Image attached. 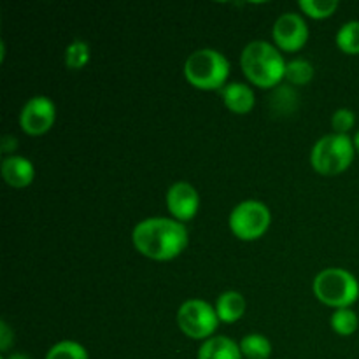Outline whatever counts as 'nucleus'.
Segmentation results:
<instances>
[{
  "mask_svg": "<svg viewBox=\"0 0 359 359\" xmlns=\"http://www.w3.org/2000/svg\"><path fill=\"white\" fill-rule=\"evenodd\" d=\"M216 312L219 321L235 323L244 316L245 300L238 291H224L216 302Z\"/></svg>",
  "mask_w": 359,
  "mask_h": 359,
  "instance_id": "obj_14",
  "label": "nucleus"
},
{
  "mask_svg": "<svg viewBox=\"0 0 359 359\" xmlns=\"http://www.w3.org/2000/svg\"><path fill=\"white\" fill-rule=\"evenodd\" d=\"M177 325L184 335L195 340H209L219 325L216 307L203 300H188L179 307Z\"/></svg>",
  "mask_w": 359,
  "mask_h": 359,
  "instance_id": "obj_6",
  "label": "nucleus"
},
{
  "mask_svg": "<svg viewBox=\"0 0 359 359\" xmlns=\"http://www.w3.org/2000/svg\"><path fill=\"white\" fill-rule=\"evenodd\" d=\"M353 142H354V147H356V151L359 153V132H356V135H354Z\"/></svg>",
  "mask_w": 359,
  "mask_h": 359,
  "instance_id": "obj_26",
  "label": "nucleus"
},
{
  "mask_svg": "<svg viewBox=\"0 0 359 359\" xmlns=\"http://www.w3.org/2000/svg\"><path fill=\"white\" fill-rule=\"evenodd\" d=\"M241 353L248 359H269L272 354V344L262 333H249L241 340Z\"/></svg>",
  "mask_w": 359,
  "mask_h": 359,
  "instance_id": "obj_15",
  "label": "nucleus"
},
{
  "mask_svg": "<svg viewBox=\"0 0 359 359\" xmlns=\"http://www.w3.org/2000/svg\"><path fill=\"white\" fill-rule=\"evenodd\" d=\"M273 41L284 51H298L309 39V28L304 18L294 13H284L273 23Z\"/></svg>",
  "mask_w": 359,
  "mask_h": 359,
  "instance_id": "obj_9",
  "label": "nucleus"
},
{
  "mask_svg": "<svg viewBox=\"0 0 359 359\" xmlns=\"http://www.w3.org/2000/svg\"><path fill=\"white\" fill-rule=\"evenodd\" d=\"M0 359H6V356H2V358H0Z\"/></svg>",
  "mask_w": 359,
  "mask_h": 359,
  "instance_id": "obj_27",
  "label": "nucleus"
},
{
  "mask_svg": "<svg viewBox=\"0 0 359 359\" xmlns=\"http://www.w3.org/2000/svg\"><path fill=\"white\" fill-rule=\"evenodd\" d=\"M354 123H356V116H354V112L351 111V109L342 107V109H337V111L333 112L332 126L333 130H335V133L347 135V132L353 128Z\"/></svg>",
  "mask_w": 359,
  "mask_h": 359,
  "instance_id": "obj_22",
  "label": "nucleus"
},
{
  "mask_svg": "<svg viewBox=\"0 0 359 359\" xmlns=\"http://www.w3.org/2000/svg\"><path fill=\"white\" fill-rule=\"evenodd\" d=\"M56 118L55 102L44 95L32 97L23 105L20 114V123L23 132L28 135H42L53 126Z\"/></svg>",
  "mask_w": 359,
  "mask_h": 359,
  "instance_id": "obj_8",
  "label": "nucleus"
},
{
  "mask_svg": "<svg viewBox=\"0 0 359 359\" xmlns=\"http://www.w3.org/2000/svg\"><path fill=\"white\" fill-rule=\"evenodd\" d=\"M298 6L311 18L321 20V18L332 16L339 7V2L337 0H302Z\"/></svg>",
  "mask_w": 359,
  "mask_h": 359,
  "instance_id": "obj_21",
  "label": "nucleus"
},
{
  "mask_svg": "<svg viewBox=\"0 0 359 359\" xmlns=\"http://www.w3.org/2000/svg\"><path fill=\"white\" fill-rule=\"evenodd\" d=\"M269 207L258 200H245L233 207L230 214V228L242 241H255L262 237L270 226Z\"/></svg>",
  "mask_w": 359,
  "mask_h": 359,
  "instance_id": "obj_7",
  "label": "nucleus"
},
{
  "mask_svg": "<svg viewBox=\"0 0 359 359\" xmlns=\"http://www.w3.org/2000/svg\"><path fill=\"white\" fill-rule=\"evenodd\" d=\"M6 359H32V358L27 356V354H23V353H13V354H9Z\"/></svg>",
  "mask_w": 359,
  "mask_h": 359,
  "instance_id": "obj_25",
  "label": "nucleus"
},
{
  "mask_svg": "<svg viewBox=\"0 0 359 359\" xmlns=\"http://www.w3.org/2000/svg\"><path fill=\"white\" fill-rule=\"evenodd\" d=\"M241 65L248 79L259 88H273L286 76V62L279 49L266 41H252L244 48Z\"/></svg>",
  "mask_w": 359,
  "mask_h": 359,
  "instance_id": "obj_2",
  "label": "nucleus"
},
{
  "mask_svg": "<svg viewBox=\"0 0 359 359\" xmlns=\"http://www.w3.org/2000/svg\"><path fill=\"white\" fill-rule=\"evenodd\" d=\"M11 344H13V333H11L7 323L2 321L0 323V351H2V353L9 351Z\"/></svg>",
  "mask_w": 359,
  "mask_h": 359,
  "instance_id": "obj_23",
  "label": "nucleus"
},
{
  "mask_svg": "<svg viewBox=\"0 0 359 359\" xmlns=\"http://www.w3.org/2000/svg\"><path fill=\"white\" fill-rule=\"evenodd\" d=\"M314 293L330 307L346 309L359 298V283L347 270L325 269L316 276Z\"/></svg>",
  "mask_w": 359,
  "mask_h": 359,
  "instance_id": "obj_5",
  "label": "nucleus"
},
{
  "mask_svg": "<svg viewBox=\"0 0 359 359\" xmlns=\"http://www.w3.org/2000/svg\"><path fill=\"white\" fill-rule=\"evenodd\" d=\"M337 46L342 49L344 53L349 55H358L359 53V21H347L337 32Z\"/></svg>",
  "mask_w": 359,
  "mask_h": 359,
  "instance_id": "obj_16",
  "label": "nucleus"
},
{
  "mask_svg": "<svg viewBox=\"0 0 359 359\" xmlns=\"http://www.w3.org/2000/svg\"><path fill=\"white\" fill-rule=\"evenodd\" d=\"M0 144H2V153L9 154L11 151L16 149L18 142H16V137L13 135H4L2 140H0Z\"/></svg>",
  "mask_w": 359,
  "mask_h": 359,
  "instance_id": "obj_24",
  "label": "nucleus"
},
{
  "mask_svg": "<svg viewBox=\"0 0 359 359\" xmlns=\"http://www.w3.org/2000/svg\"><path fill=\"white\" fill-rule=\"evenodd\" d=\"M359 319L358 314L353 311V309H337L332 314V328L333 332H337L339 335H353L358 330Z\"/></svg>",
  "mask_w": 359,
  "mask_h": 359,
  "instance_id": "obj_17",
  "label": "nucleus"
},
{
  "mask_svg": "<svg viewBox=\"0 0 359 359\" xmlns=\"http://www.w3.org/2000/svg\"><path fill=\"white\" fill-rule=\"evenodd\" d=\"M224 105L237 114H245L255 107V91L244 83H230L221 88Z\"/></svg>",
  "mask_w": 359,
  "mask_h": 359,
  "instance_id": "obj_12",
  "label": "nucleus"
},
{
  "mask_svg": "<svg viewBox=\"0 0 359 359\" xmlns=\"http://www.w3.org/2000/svg\"><path fill=\"white\" fill-rule=\"evenodd\" d=\"M35 175V168L30 160L18 154L6 156L2 161V177L13 188H27L32 184Z\"/></svg>",
  "mask_w": 359,
  "mask_h": 359,
  "instance_id": "obj_11",
  "label": "nucleus"
},
{
  "mask_svg": "<svg viewBox=\"0 0 359 359\" xmlns=\"http://www.w3.org/2000/svg\"><path fill=\"white\" fill-rule=\"evenodd\" d=\"M200 205V196L195 186L186 181H177L168 188L167 207L177 221H188L196 214Z\"/></svg>",
  "mask_w": 359,
  "mask_h": 359,
  "instance_id": "obj_10",
  "label": "nucleus"
},
{
  "mask_svg": "<svg viewBox=\"0 0 359 359\" xmlns=\"http://www.w3.org/2000/svg\"><path fill=\"white\" fill-rule=\"evenodd\" d=\"M198 359H242L241 346L228 337H210L200 347Z\"/></svg>",
  "mask_w": 359,
  "mask_h": 359,
  "instance_id": "obj_13",
  "label": "nucleus"
},
{
  "mask_svg": "<svg viewBox=\"0 0 359 359\" xmlns=\"http://www.w3.org/2000/svg\"><path fill=\"white\" fill-rule=\"evenodd\" d=\"M133 245L140 255L151 259H172L188 245V230L177 219L149 217L133 228Z\"/></svg>",
  "mask_w": 359,
  "mask_h": 359,
  "instance_id": "obj_1",
  "label": "nucleus"
},
{
  "mask_svg": "<svg viewBox=\"0 0 359 359\" xmlns=\"http://www.w3.org/2000/svg\"><path fill=\"white\" fill-rule=\"evenodd\" d=\"M184 76L200 90H221L230 76V62L216 49H198L186 60Z\"/></svg>",
  "mask_w": 359,
  "mask_h": 359,
  "instance_id": "obj_3",
  "label": "nucleus"
},
{
  "mask_svg": "<svg viewBox=\"0 0 359 359\" xmlns=\"http://www.w3.org/2000/svg\"><path fill=\"white\" fill-rule=\"evenodd\" d=\"M353 139L349 135L330 133L314 144L311 153L312 167L325 175H335L346 170L354 160Z\"/></svg>",
  "mask_w": 359,
  "mask_h": 359,
  "instance_id": "obj_4",
  "label": "nucleus"
},
{
  "mask_svg": "<svg viewBox=\"0 0 359 359\" xmlns=\"http://www.w3.org/2000/svg\"><path fill=\"white\" fill-rule=\"evenodd\" d=\"M286 77L291 84H307L314 77V67L311 62L304 58H294L286 63Z\"/></svg>",
  "mask_w": 359,
  "mask_h": 359,
  "instance_id": "obj_18",
  "label": "nucleus"
},
{
  "mask_svg": "<svg viewBox=\"0 0 359 359\" xmlns=\"http://www.w3.org/2000/svg\"><path fill=\"white\" fill-rule=\"evenodd\" d=\"M46 359H88V353L79 342L62 340L48 351Z\"/></svg>",
  "mask_w": 359,
  "mask_h": 359,
  "instance_id": "obj_20",
  "label": "nucleus"
},
{
  "mask_svg": "<svg viewBox=\"0 0 359 359\" xmlns=\"http://www.w3.org/2000/svg\"><path fill=\"white\" fill-rule=\"evenodd\" d=\"M90 62V46L86 41H77L70 42L65 49V65L72 70L83 69L86 63Z\"/></svg>",
  "mask_w": 359,
  "mask_h": 359,
  "instance_id": "obj_19",
  "label": "nucleus"
}]
</instances>
